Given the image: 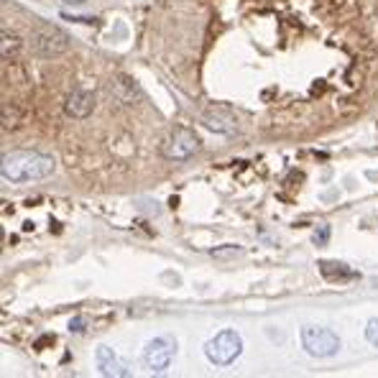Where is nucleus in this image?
Wrapping results in <instances>:
<instances>
[{
  "mask_svg": "<svg viewBox=\"0 0 378 378\" xmlns=\"http://www.w3.org/2000/svg\"><path fill=\"white\" fill-rule=\"evenodd\" d=\"M54 171V159L44 156L39 151H13L3 156L0 174L6 182H31V179H44Z\"/></svg>",
  "mask_w": 378,
  "mask_h": 378,
  "instance_id": "nucleus-1",
  "label": "nucleus"
},
{
  "mask_svg": "<svg viewBox=\"0 0 378 378\" xmlns=\"http://www.w3.org/2000/svg\"><path fill=\"white\" fill-rule=\"evenodd\" d=\"M28 44L39 56H59L70 49V36L51 23H39L28 34Z\"/></svg>",
  "mask_w": 378,
  "mask_h": 378,
  "instance_id": "nucleus-2",
  "label": "nucleus"
},
{
  "mask_svg": "<svg viewBox=\"0 0 378 378\" xmlns=\"http://www.w3.org/2000/svg\"><path fill=\"white\" fill-rule=\"evenodd\" d=\"M240 351H243V340H240L238 332L235 330H223L207 343L204 356L215 365H230L240 356Z\"/></svg>",
  "mask_w": 378,
  "mask_h": 378,
  "instance_id": "nucleus-3",
  "label": "nucleus"
},
{
  "mask_svg": "<svg viewBox=\"0 0 378 378\" xmlns=\"http://www.w3.org/2000/svg\"><path fill=\"white\" fill-rule=\"evenodd\" d=\"M301 343H304L309 356H315V358L335 356L337 348H340L337 335L327 327H304L301 330Z\"/></svg>",
  "mask_w": 378,
  "mask_h": 378,
  "instance_id": "nucleus-4",
  "label": "nucleus"
},
{
  "mask_svg": "<svg viewBox=\"0 0 378 378\" xmlns=\"http://www.w3.org/2000/svg\"><path fill=\"white\" fill-rule=\"evenodd\" d=\"M197 148H200L197 136L192 133L189 128H176L174 133L164 141L162 151L167 159H171V162H187L189 156H195Z\"/></svg>",
  "mask_w": 378,
  "mask_h": 378,
  "instance_id": "nucleus-5",
  "label": "nucleus"
},
{
  "mask_svg": "<svg viewBox=\"0 0 378 378\" xmlns=\"http://www.w3.org/2000/svg\"><path fill=\"white\" fill-rule=\"evenodd\" d=\"M174 351H176V343L171 337H156V340H151V343L146 345V351H143V363H146L151 371L162 373L167 371L169 363H171Z\"/></svg>",
  "mask_w": 378,
  "mask_h": 378,
  "instance_id": "nucleus-6",
  "label": "nucleus"
},
{
  "mask_svg": "<svg viewBox=\"0 0 378 378\" xmlns=\"http://www.w3.org/2000/svg\"><path fill=\"white\" fill-rule=\"evenodd\" d=\"M64 107H67V115H72V118H87L92 112V107H95V98L87 90H72Z\"/></svg>",
  "mask_w": 378,
  "mask_h": 378,
  "instance_id": "nucleus-7",
  "label": "nucleus"
},
{
  "mask_svg": "<svg viewBox=\"0 0 378 378\" xmlns=\"http://www.w3.org/2000/svg\"><path fill=\"white\" fill-rule=\"evenodd\" d=\"M204 123H207V128L220 131V133H233L235 131V115L230 110H225V107H215V110L207 112Z\"/></svg>",
  "mask_w": 378,
  "mask_h": 378,
  "instance_id": "nucleus-8",
  "label": "nucleus"
},
{
  "mask_svg": "<svg viewBox=\"0 0 378 378\" xmlns=\"http://www.w3.org/2000/svg\"><path fill=\"white\" fill-rule=\"evenodd\" d=\"M98 368L105 376H128V371L123 368V363H120L118 356L110 348H100L98 351Z\"/></svg>",
  "mask_w": 378,
  "mask_h": 378,
  "instance_id": "nucleus-9",
  "label": "nucleus"
},
{
  "mask_svg": "<svg viewBox=\"0 0 378 378\" xmlns=\"http://www.w3.org/2000/svg\"><path fill=\"white\" fill-rule=\"evenodd\" d=\"M320 271H322V276L330 281L356 279V271H353V268H348L345 263H335V261H322V263H320Z\"/></svg>",
  "mask_w": 378,
  "mask_h": 378,
  "instance_id": "nucleus-10",
  "label": "nucleus"
},
{
  "mask_svg": "<svg viewBox=\"0 0 378 378\" xmlns=\"http://www.w3.org/2000/svg\"><path fill=\"white\" fill-rule=\"evenodd\" d=\"M110 92L120 103H133V95H138V90H136V84L131 79H115L110 84Z\"/></svg>",
  "mask_w": 378,
  "mask_h": 378,
  "instance_id": "nucleus-11",
  "label": "nucleus"
},
{
  "mask_svg": "<svg viewBox=\"0 0 378 378\" xmlns=\"http://www.w3.org/2000/svg\"><path fill=\"white\" fill-rule=\"evenodd\" d=\"M18 49H21V41L15 39V34L3 31V62H11V59L18 54Z\"/></svg>",
  "mask_w": 378,
  "mask_h": 378,
  "instance_id": "nucleus-12",
  "label": "nucleus"
},
{
  "mask_svg": "<svg viewBox=\"0 0 378 378\" xmlns=\"http://www.w3.org/2000/svg\"><path fill=\"white\" fill-rule=\"evenodd\" d=\"M365 337H368V343L378 348V320H371V322H368V327H365Z\"/></svg>",
  "mask_w": 378,
  "mask_h": 378,
  "instance_id": "nucleus-13",
  "label": "nucleus"
},
{
  "mask_svg": "<svg viewBox=\"0 0 378 378\" xmlns=\"http://www.w3.org/2000/svg\"><path fill=\"white\" fill-rule=\"evenodd\" d=\"M330 240V225H320L315 230V243L317 245H325Z\"/></svg>",
  "mask_w": 378,
  "mask_h": 378,
  "instance_id": "nucleus-14",
  "label": "nucleus"
},
{
  "mask_svg": "<svg viewBox=\"0 0 378 378\" xmlns=\"http://www.w3.org/2000/svg\"><path fill=\"white\" fill-rule=\"evenodd\" d=\"M64 3H70V6H82L84 0H64Z\"/></svg>",
  "mask_w": 378,
  "mask_h": 378,
  "instance_id": "nucleus-15",
  "label": "nucleus"
}]
</instances>
